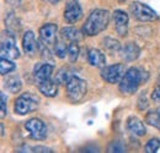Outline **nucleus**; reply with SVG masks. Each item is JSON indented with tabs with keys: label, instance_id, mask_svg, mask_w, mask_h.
Instances as JSON below:
<instances>
[{
	"label": "nucleus",
	"instance_id": "2f4dec72",
	"mask_svg": "<svg viewBox=\"0 0 160 153\" xmlns=\"http://www.w3.org/2000/svg\"><path fill=\"white\" fill-rule=\"evenodd\" d=\"M5 135V128H4V124H1V137H4Z\"/></svg>",
	"mask_w": 160,
	"mask_h": 153
},
{
	"label": "nucleus",
	"instance_id": "b1692460",
	"mask_svg": "<svg viewBox=\"0 0 160 153\" xmlns=\"http://www.w3.org/2000/svg\"><path fill=\"white\" fill-rule=\"evenodd\" d=\"M68 45L69 44H67L63 40V38L60 40H57L56 44H54V54L59 59H64L65 55H68Z\"/></svg>",
	"mask_w": 160,
	"mask_h": 153
},
{
	"label": "nucleus",
	"instance_id": "4be33fe9",
	"mask_svg": "<svg viewBox=\"0 0 160 153\" xmlns=\"http://www.w3.org/2000/svg\"><path fill=\"white\" fill-rule=\"evenodd\" d=\"M145 123L148 125H150V126L160 129V110L148 112L147 115H145Z\"/></svg>",
	"mask_w": 160,
	"mask_h": 153
},
{
	"label": "nucleus",
	"instance_id": "f03ea898",
	"mask_svg": "<svg viewBox=\"0 0 160 153\" xmlns=\"http://www.w3.org/2000/svg\"><path fill=\"white\" fill-rule=\"evenodd\" d=\"M143 81V72L137 67H129L120 82V91L124 95H133Z\"/></svg>",
	"mask_w": 160,
	"mask_h": 153
},
{
	"label": "nucleus",
	"instance_id": "dca6fc26",
	"mask_svg": "<svg viewBox=\"0 0 160 153\" xmlns=\"http://www.w3.org/2000/svg\"><path fill=\"white\" fill-rule=\"evenodd\" d=\"M88 61H89V64L91 66L102 69L106 65V57H105V54L101 52L100 49L91 48L88 52Z\"/></svg>",
	"mask_w": 160,
	"mask_h": 153
},
{
	"label": "nucleus",
	"instance_id": "a878e982",
	"mask_svg": "<svg viewBox=\"0 0 160 153\" xmlns=\"http://www.w3.org/2000/svg\"><path fill=\"white\" fill-rule=\"evenodd\" d=\"M160 148V140L154 137V138H150L147 145L144 146V152L145 153H155L158 152V150Z\"/></svg>",
	"mask_w": 160,
	"mask_h": 153
},
{
	"label": "nucleus",
	"instance_id": "cd10ccee",
	"mask_svg": "<svg viewBox=\"0 0 160 153\" xmlns=\"http://www.w3.org/2000/svg\"><path fill=\"white\" fill-rule=\"evenodd\" d=\"M25 150H27V152H37V153H52L54 152L52 148H49V147H46V146H35V147H28V146H26L25 147Z\"/></svg>",
	"mask_w": 160,
	"mask_h": 153
},
{
	"label": "nucleus",
	"instance_id": "f8f14e48",
	"mask_svg": "<svg viewBox=\"0 0 160 153\" xmlns=\"http://www.w3.org/2000/svg\"><path fill=\"white\" fill-rule=\"evenodd\" d=\"M38 48H40V44L36 40L35 33L32 31H26L22 36V49H23L25 54L33 57Z\"/></svg>",
	"mask_w": 160,
	"mask_h": 153
},
{
	"label": "nucleus",
	"instance_id": "f257e3e1",
	"mask_svg": "<svg viewBox=\"0 0 160 153\" xmlns=\"http://www.w3.org/2000/svg\"><path fill=\"white\" fill-rule=\"evenodd\" d=\"M110 23V12L105 9H95L90 12L82 25V33L88 37H94L107 28Z\"/></svg>",
	"mask_w": 160,
	"mask_h": 153
},
{
	"label": "nucleus",
	"instance_id": "0eeeda50",
	"mask_svg": "<svg viewBox=\"0 0 160 153\" xmlns=\"http://www.w3.org/2000/svg\"><path fill=\"white\" fill-rule=\"evenodd\" d=\"M124 74H126V67L123 64H113V65L102 67L101 78L107 83L115 85V83H120Z\"/></svg>",
	"mask_w": 160,
	"mask_h": 153
},
{
	"label": "nucleus",
	"instance_id": "1a4fd4ad",
	"mask_svg": "<svg viewBox=\"0 0 160 153\" xmlns=\"http://www.w3.org/2000/svg\"><path fill=\"white\" fill-rule=\"evenodd\" d=\"M58 26L56 23H46L40 28V40L47 47L54 45L57 42Z\"/></svg>",
	"mask_w": 160,
	"mask_h": 153
},
{
	"label": "nucleus",
	"instance_id": "20e7f679",
	"mask_svg": "<svg viewBox=\"0 0 160 153\" xmlns=\"http://www.w3.org/2000/svg\"><path fill=\"white\" fill-rule=\"evenodd\" d=\"M1 57L15 60L20 58V50L16 47V33L6 30L1 35V44H0Z\"/></svg>",
	"mask_w": 160,
	"mask_h": 153
},
{
	"label": "nucleus",
	"instance_id": "f3484780",
	"mask_svg": "<svg viewBox=\"0 0 160 153\" xmlns=\"http://www.w3.org/2000/svg\"><path fill=\"white\" fill-rule=\"evenodd\" d=\"M121 52H122V58H123L126 61H128V63L137 60L140 55V48L136 43H133V42L127 43V44L122 48Z\"/></svg>",
	"mask_w": 160,
	"mask_h": 153
},
{
	"label": "nucleus",
	"instance_id": "c85d7f7f",
	"mask_svg": "<svg viewBox=\"0 0 160 153\" xmlns=\"http://www.w3.org/2000/svg\"><path fill=\"white\" fill-rule=\"evenodd\" d=\"M108 152H126V147L121 143L120 141H113L108 146Z\"/></svg>",
	"mask_w": 160,
	"mask_h": 153
},
{
	"label": "nucleus",
	"instance_id": "72a5a7b5",
	"mask_svg": "<svg viewBox=\"0 0 160 153\" xmlns=\"http://www.w3.org/2000/svg\"><path fill=\"white\" fill-rule=\"evenodd\" d=\"M6 1H9V2H11V4H15V2H20L21 0H6Z\"/></svg>",
	"mask_w": 160,
	"mask_h": 153
},
{
	"label": "nucleus",
	"instance_id": "423d86ee",
	"mask_svg": "<svg viewBox=\"0 0 160 153\" xmlns=\"http://www.w3.org/2000/svg\"><path fill=\"white\" fill-rule=\"evenodd\" d=\"M129 10L132 16L140 22H152L158 20V14L150 6L140 1H133L129 6Z\"/></svg>",
	"mask_w": 160,
	"mask_h": 153
},
{
	"label": "nucleus",
	"instance_id": "ddd939ff",
	"mask_svg": "<svg viewBox=\"0 0 160 153\" xmlns=\"http://www.w3.org/2000/svg\"><path fill=\"white\" fill-rule=\"evenodd\" d=\"M53 71H54V66L49 63H38L35 65V69H33V76L35 80L37 81V83L41 81H44V80H48L51 78L53 75Z\"/></svg>",
	"mask_w": 160,
	"mask_h": 153
},
{
	"label": "nucleus",
	"instance_id": "412c9836",
	"mask_svg": "<svg viewBox=\"0 0 160 153\" xmlns=\"http://www.w3.org/2000/svg\"><path fill=\"white\" fill-rule=\"evenodd\" d=\"M15 69H16V64L11 59L1 57L0 59V74L1 75H8V74L15 71Z\"/></svg>",
	"mask_w": 160,
	"mask_h": 153
},
{
	"label": "nucleus",
	"instance_id": "bb28decb",
	"mask_svg": "<svg viewBox=\"0 0 160 153\" xmlns=\"http://www.w3.org/2000/svg\"><path fill=\"white\" fill-rule=\"evenodd\" d=\"M72 76L73 75H70L65 69H62V70H59L57 72V75H56V82L60 83V85H67V82L69 81V78Z\"/></svg>",
	"mask_w": 160,
	"mask_h": 153
},
{
	"label": "nucleus",
	"instance_id": "4468645a",
	"mask_svg": "<svg viewBox=\"0 0 160 153\" xmlns=\"http://www.w3.org/2000/svg\"><path fill=\"white\" fill-rule=\"evenodd\" d=\"M126 126H127V130L131 134L136 135L138 137H142V136H144V135L147 134L145 125L143 124V121L140 120L139 118H137V116H129L127 119Z\"/></svg>",
	"mask_w": 160,
	"mask_h": 153
},
{
	"label": "nucleus",
	"instance_id": "6ab92c4d",
	"mask_svg": "<svg viewBox=\"0 0 160 153\" xmlns=\"http://www.w3.org/2000/svg\"><path fill=\"white\" fill-rule=\"evenodd\" d=\"M102 44H103L105 50L108 52L110 54H115V53H118V52L122 50L121 43L117 39L112 38V37H106V38H103Z\"/></svg>",
	"mask_w": 160,
	"mask_h": 153
},
{
	"label": "nucleus",
	"instance_id": "7ed1b4c3",
	"mask_svg": "<svg viewBox=\"0 0 160 153\" xmlns=\"http://www.w3.org/2000/svg\"><path fill=\"white\" fill-rule=\"evenodd\" d=\"M40 98L35 93L26 92L16 98L14 103V110L19 115H26L35 112L40 105Z\"/></svg>",
	"mask_w": 160,
	"mask_h": 153
},
{
	"label": "nucleus",
	"instance_id": "393cba45",
	"mask_svg": "<svg viewBox=\"0 0 160 153\" xmlns=\"http://www.w3.org/2000/svg\"><path fill=\"white\" fill-rule=\"evenodd\" d=\"M5 25L8 26V30H10L12 32H16V31H19L21 28L20 21L14 15V12H10L9 14V16L5 20Z\"/></svg>",
	"mask_w": 160,
	"mask_h": 153
},
{
	"label": "nucleus",
	"instance_id": "a211bd4d",
	"mask_svg": "<svg viewBox=\"0 0 160 153\" xmlns=\"http://www.w3.org/2000/svg\"><path fill=\"white\" fill-rule=\"evenodd\" d=\"M5 88L11 93H19L21 91V88H22L21 78L18 75L8 77L6 81H5Z\"/></svg>",
	"mask_w": 160,
	"mask_h": 153
},
{
	"label": "nucleus",
	"instance_id": "2eb2a0df",
	"mask_svg": "<svg viewBox=\"0 0 160 153\" xmlns=\"http://www.w3.org/2000/svg\"><path fill=\"white\" fill-rule=\"evenodd\" d=\"M38 85V90L43 96L48 97V98H54V97L58 95V85L56 82V80H44V81H41L37 83Z\"/></svg>",
	"mask_w": 160,
	"mask_h": 153
},
{
	"label": "nucleus",
	"instance_id": "6e6552de",
	"mask_svg": "<svg viewBox=\"0 0 160 153\" xmlns=\"http://www.w3.org/2000/svg\"><path fill=\"white\" fill-rule=\"evenodd\" d=\"M25 129L32 140L41 141V140H44L47 137V126L38 118L28 119L25 123Z\"/></svg>",
	"mask_w": 160,
	"mask_h": 153
},
{
	"label": "nucleus",
	"instance_id": "473e14b6",
	"mask_svg": "<svg viewBox=\"0 0 160 153\" xmlns=\"http://www.w3.org/2000/svg\"><path fill=\"white\" fill-rule=\"evenodd\" d=\"M48 1H49L51 4H58L60 0H48Z\"/></svg>",
	"mask_w": 160,
	"mask_h": 153
},
{
	"label": "nucleus",
	"instance_id": "7c9ffc66",
	"mask_svg": "<svg viewBox=\"0 0 160 153\" xmlns=\"http://www.w3.org/2000/svg\"><path fill=\"white\" fill-rule=\"evenodd\" d=\"M150 97H152V99L154 102H160V86L154 88V91H153V93H152Z\"/></svg>",
	"mask_w": 160,
	"mask_h": 153
},
{
	"label": "nucleus",
	"instance_id": "39448f33",
	"mask_svg": "<svg viewBox=\"0 0 160 153\" xmlns=\"http://www.w3.org/2000/svg\"><path fill=\"white\" fill-rule=\"evenodd\" d=\"M65 88H67V95L69 97V99L74 103H78L80 100H82L84 97L86 96V92H88L86 81L80 78L79 76L70 77L65 85Z\"/></svg>",
	"mask_w": 160,
	"mask_h": 153
},
{
	"label": "nucleus",
	"instance_id": "9b49d317",
	"mask_svg": "<svg viewBox=\"0 0 160 153\" xmlns=\"http://www.w3.org/2000/svg\"><path fill=\"white\" fill-rule=\"evenodd\" d=\"M112 17L115 22L116 32L122 37L126 36L128 33V26H129V17L127 12H124L123 10H115L112 14Z\"/></svg>",
	"mask_w": 160,
	"mask_h": 153
},
{
	"label": "nucleus",
	"instance_id": "5701e85b",
	"mask_svg": "<svg viewBox=\"0 0 160 153\" xmlns=\"http://www.w3.org/2000/svg\"><path fill=\"white\" fill-rule=\"evenodd\" d=\"M80 53V48L79 44H78V40H72L68 45V57H69V60L72 63H75L78 60V57H79Z\"/></svg>",
	"mask_w": 160,
	"mask_h": 153
},
{
	"label": "nucleus",
	"instance_id": "c756f323",
	"mask_svg": "<svg viewBox=\"0 0 160 153\" xmlns=\"http://www.w3.org/2000/svg\"><path fill=\"white\" fill-rule=\"evenodd\" d=\"M0 98H1V102H0V105H1V114H0V116H1V119H4V118L6 116V114H8V104H6V99H8V98H6L4 92L0 93Z\"/></svg>",
	"mask_w": 160,
	"mask_h": 153
},
{
	"label": "nucleus",
	"instance_id": "9d476101",
	"mask_svg": "<svg viewBox=\"0 0 160 153\" xmlns=\"http://www.w3.org/2000/svg\"><path fill=\"white\" fill-rule=\"evenodd\" d=\"M64 20L68 23H77L82 17V9L78 0H69L64 9Z\"/></svg>",
	"mask_w": 160,
	"mask_h": 153
},
{
	"label": "nucleus",
	"instance_id": "f704fd0d",
	"mask_svg": "<svg viewBox=\"0 0 160 153\" xmlns=\"http://www.w3.org/2000/svg\"><path fill=\"white\" fill-rule=\"evenodd\" d=\"M118 1H120V2H124V1H126V0H118Z\"/></svg>",
	"mask_w": 160,
	"mask_h": 153
},
{
	"label": "nucleus",
	"instance_id": "aec40b11",
	"mask_svg": "<svg viewBox=\"0 0 160 153\" xmlns=\"http://www.w3.org/2000/svg\"><path fill=\"white\" fill-rule=\"evenodd\" d=\"M60 37L63 39H67L69 42L72 40H78L81 37V33L79 30L74 28V27H64L60 30Z\"/></svg>",
	"mask_w": 160,
	"mask_h": 153
}]
</instances>
